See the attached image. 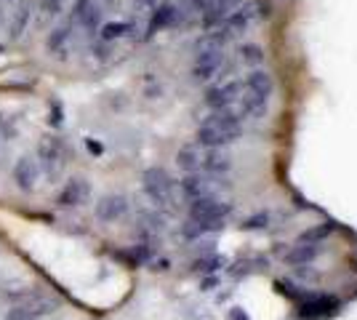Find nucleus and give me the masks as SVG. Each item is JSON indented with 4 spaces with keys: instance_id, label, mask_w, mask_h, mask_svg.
Here are the masks:
<instances>
[{
    "instance_id": "1",
    "label": "nucleus",
    "mask_w": 357,
    "mask_h": 320,
    "mask_svg": "<svg viewBox=\"0 0 357 320\" xmlns=\"http://www.w3.org/2000/svg\"><path fill=\"white\" fill-rule=\"evenodd\" d=\"M232 216L229 198H203L190 203V219L184 224L187 238H200L206 232H216L224 227V222Z\"/></svg>"
},
{
    "instance_id": "2",
    "label": "nucleus",
    "mask_w": 357,
    "mask_h": 320,
    "mask_svg": "<svg viewBox=\"0 0 357 320\" xmlns=\"http://www.w3.org/2000/svg\"><path fill=\"white\" fill-rule=\"evenodd\" d=\"M243 131V125L238 121H232L224 112H211L208 118H203L197 125V144L200 147H213V150H227L229 144H235Z\"/></svg>"
},
{
    "instance_id": "3",
    "label": "nucleus",
    "mask_w": 357,
    "mask_h": 320,
    "mask_svg": "<svg viewBox=\"0 0 357 320\" xmlns=\"http://www.w3.org/2000/svg\"><path fill=\"white\" fill-rule=\"evenodd\" d=\"M142 187L147 198L155 203V208H163V211L176 208V182L165 168H147L142 176Z\"/></svg>"
},
{
    "instance_id": "4",
    "label": "nucleus",
    "mask_w": 357,
    "mask_h": 320,
    "mask_svg": "<svg viewBox=\"0 0 357 320\" xmlns=\"http://www.w3.org/2000/svg\"><path fill=\"white\" fill-rule=\"evenodd\" d=\"M178 192L187 203L203 198H224L229 192V182L224 176H211V174H184L178 182Z\"/></svg>"
},
{
    "instance_id": "5",
    "label": "nucleus",
    "mask_w": 357,
    "mask_h": 320,
    "mask_svg": "<svg viewBox=\"0 0 357 320\" xmlns=\"http://www.w3.org/2000/svg\"><path fill=\"white\" fill-rule=\"evenodd\" d=\"M269 14H272L269 0H245V3H243V8H238V11H235V14L229 16L222 27H219V30L227 35V40H232V38H238V35L251 30L253 24L264 22Z\"/></svg>"
},
{
    "instance_id": "6",
    "label": "nucleus",
    "mask_w": 357,
    "mask_h": 320,
    "mask_svg": "<svg viewBox=\"0 0 357 320\" xmlns=\"http://www.w3.org/2000/svg\"><path fill=\"white\" fill-rule=\"evenodd\" d=\"M227 70H229V59H227L224 48H219V51H197V54H195L192 77L197 83L216 80V77H222Z\"/></svg>"
},
{
    "instance_id": "7",
    "label": "nucleus",
    "mask_w": 357,
    "mask_h": 320,
    "mask_svg": "<svg viewBox=\"0 0 357 320\" xmlns=\"http://www.w3.org/2000/svg\"><path fill=\"white\" fill-rule=\"evenodd\" d=\"M187 19H190L187 3H176V0L158 3L152 16H149V38L158 30H171V27H176V24H184Z\"/></svg>"
},
{
    "instance_id": "8",
    "label": "nucleus",
    "mask_w": 357,
    "mask_h": 320,
    "mask_svg": "<svg viewBox=\"0 0 357 320\" xmlns=\"http://www.w3.org/2000/svg\"><path fill=\"white\" fill-rule=\"evenodd\" d=\"M38 163L48 179H59L61 171H64V144L56 137H43V142L38 144Z\"/></svg>"
},
{
    "instance_id": "9",
    "label": "nucleus",
    "mask_w": 357,
    "mask_h": 320,
    "mask_svg": "<svg viewBox=\"0 0 357 320\" xmlns=\"http://www.w3.org/2000/svg\"><path fill=\"white\" fill-rule=\"evenodd\" d=\"M243 86H245V91H248V96L256 105L269 107V99L275 93V77H272V73L261 70V67H253L248 75H243Z\"/></svg>"
},
{
    "instance_id": "10",
    "label": "nucleus",
    "mask_w": 357,
    "mask_h": 320,
    "mask_svg": "<svg viewBox=\"0 0 357 320\" xmlns=\"http://www.w3.org/2000/svg\"><path fill=\"white\" fill-rule=\"evenodd\" d=\"M56 307H59L56 299L48 296V294H40V291H27V294H22L19 302H16V310H22V312L30 315L32 320L43 318V315H51Z\"/></svg>"
},
{
    "instance_id": "11",
    "label": "nucleus",
    "mask_w": 357,
    "mask_h": 320,
    "mask_svg": "<svg viewBox=\"0 0 357 320\" xmlns=\"http://www.w3.org/2000/svg\"><path fill=\"white\" fill-rule=\"evenodd\" d=\"M128 208H131L128 198L115 192V195H105V198H99L93 213H96V219H99L102 224H115V222H120V219L128 213Z\"/></svg>"
},
{
    "instance_id": "12",
    "label": "nucleus",
    "mask_w": 357,
    "mask_h": 320,
    "mask_svg": "<svg viewBox=\"0 0 357 320\" xmlns=\"http://www.w3.org/2000/svg\"><path fill=\"white\" fill-rule=\"evenodd\" d=\"M40 176H43V171H40V163H38V158H32V155H24V158H19L14 166V182L16 187L22 190V192H32L38 182H40Z\"/></svg>"
},
{
    "instance_id": "13",
    "label": "nucleus",
    "mask_w": 357,
    "mask_h": 320,
    "mask_svg": "<svg viewBox=\"0 0 357 320\" xmlns=\"http://www.w3.org/2000/svg\"><path fill=\"white\" fill-rule=\"evenodd\" d=\"M89 198H91V182L83 179V176H75V179H70V182L61 187L56 203H59L61 208H77V206L89 203Z\"/></svg>"
},
{
    "instance_id": "14",
    "label": "nucleus",
    "mask_w": 357,
    "mask_h": 320,
    "mask_svg": "<svg viewBox=\"0 0 357 320\" xmlns=\"http://www.w3.org/2000/svg\"><path fill=\"white\" fill-rule=\"evenodd\" d=\"M243 3L245 0H211L208 11L203 14V27L206 30H216V27H222L224 22L229 19V16L235 14L238 8H243Z\"/></svg>"
},
{
    "instance_id": "15",
    "label": "nucleus",
    "mask_w": 357,
    "mask_h": 320,
    "mask_svg": "<svg viewBox=\"0 0 357 320\" xmlns=\"http://www.w3.org/2000/svg\"><path fill=\"white\" fill-rule=\"evenodd\" d=\"M232 171V158L227 150H213V147H203L200 153V174H211V176H227Z\"/></svg>"
},
{
    "instance_id": "16",
    "label": "nucleus",
    "mask_w": 357,
    "mask_h": 320,
    "mask_svg": "<svg viewBox=\"0 0 357 320\" xmlns=\"http://www.w3.org/2000/svg\"><path fill=\"white\" fill-rule=\"evenodd\" d=\"M200 153L203 147L195 142V144H184L176 153V163L184 174H200Z\"/></svg>"
},
{
    "instance_id": "17",
    "label": "nucleus",
    "mask_w": 357,
    "mask_h": 320,
    "mask_svg": "<svg viewBox=\"0 0 357 320\" xmlns=\"http://www.w3.org/2000/svg\"><path fill=\"white\" fill-rule=\"evenodd\" d=\"M317 251H320V243H312V238H301L294 245V251H288L285 259L291 261V264H307V261H312L317 257Z\"/></svg>"
},
{
    "instance_id": "18",
    "label": "nucleus",
    "mask_w": 357,
    "mask_h": 320,
    "mask_svg": "<svg viewBox=\"0 0 357 320\" xmlns=\"http://www.w3.org/2000/svg\"><path fill=\"white\" fill-rule=\"evenodd\" d=\"M123 38H131V24L128 22H107V24H102L99 27V40L102 43H118V40H123Z\"/></svg>"
},
{
    "instance_id": "19",
    "label": "nucleus",
    "mask_w": 357,
    "mask_h": 320,
    "mask_svg": "<svg viewBox=\"0 0 357 320\" xmlns=\"http://www.w3.org/2000/svg\"><path fill=\"white\" fill-rule=\"evenodd\" d=\"M70 35H73V24H59V27H54L51 35H48V51H51L54 56H61V54L67 51Z\"/></svg>"
},
{
    "instance_id": "20",
    "label": "nucleus",
    "mask_w": 357,
    "mask_h": 320,
    "mask_svg": "<svg viewBox=\"0 0 357 320\" xmlns=\"http://www.w3.org/2000/svg\"><path fill=\"white\" fill-rule=\"evenodd\" d=\"M238 61L243 67H259L261 61H264V48L259 46V43H243L238 46Z\"/></svg>"
},
{
    "instance_id": "21",
    "label": "nucleus",
    "mask_w": 357,
    "mask_h": 320,
    "mask_svg": "<svg viewBox=\"0 0 357 320\" xmlns=\"http://www.w3.org/2000/svg\"><path fill=\"white\" fill-rule=\"evenodd\" d=\"M139 229H142L144 235H149V238H155V235L163 229V216L158 211L142 213V216H139Z\"/></svg>"
},
{
    "instance_id": "22",
    "label": "nucleus",
    "mask_w": 357,
    "mask_h": 320,
    "mask_svg": "<svg viewBox=\"0 0 357 320\" xmlns=\"http://www.w3.org/2000/svg\"><path fill=\"white\" fill-rule=\"evenodd\" d=\"M27 22H30V3H24L19 11L14 14V19H11V38H19L22 32H24V27H27Z\"/></svg>"
},
{
    "instance_id": "23",
    "label": "nucleus",
    "mask_w": 357,
    "mask_h": 320,
    "mask_svg": "<svg viewBox=\"0 0 357 320\" xmlns=\"http://www.w3.org/2000/svg\"><path fill=\"white\" fill-rule=\"evenodd\" d=\"M70 6H75V0H43V8L45 16H59L64 8H70Z\"/></svg>"
},
{
    "instance_id": "24",
    "label": "nucleus",
    "mask_w": 357,
    "mask_h": 320,
    "mask_svg": "<svg viewBox=\"0 0 357 320\" xmlns=\"http://www.w3.org/2000/svg\"><path fill=\"white\" fill-rule=\"evenodd\" d=\"M6 320H32L30 315H24V312H22V310H11V312H8V315H6Z\"/></svg>"
}]
</instances>
